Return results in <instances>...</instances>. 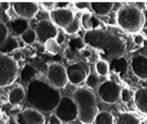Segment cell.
Wrapping results in <instances>:
<instances>
[{
	"label": "cell",
	"instance_id": "cell-1",
	"mask_svg": "<svg viewBox=\"0 0 147 124\" xmlns=\"http://www.w3.org/2000/svg\"><path fill=\"white\" fill-rule=\"evenodd\" d=\"M83 40L85 44L98 50L101 60L108 63L123 57L126 53L123 42L117 36L108 32L100 30L86 32Z\"/></svg>",
	"mask_w": 147,
	"mask_h": 124
},
{
	"label": "cell",
	"instance_id": "cell-2",
	"mask_svg": "<svg viewBox=\"0 0 147 124\" xmlns=\"http://www.w3.org/2000/svg\"><path fill=\"white\" fill-rule=\"evenodd\" d=\"M27 101L40 113H50L57 107L61 96L57 89L41 80H33L27 85Z\"/></svg>",
	"mask_w": 147,
	"mask_h": 124
},
{
	"label": "cell",
	"instance_id": "cell-3",
	"mask_svg": "<svg viewBox=\"0 0 147 124\" xmlns=\"http://www.w3.org/2000/svg\"><path fill=\"white\" fill-rule=\"evenodd\" d=\"M72 98L78 108V118L84 124H91L97 115V100L93 92L89 89H77Z\"/></svg>",
	"mask_w": 147,
	"mask_h": 124
},
{
	"label": "cell",
	"instance_id": "cell-4",
	"mask_svg": "<svg viewBox=\"0 0 147 124\" xmlns=\"http://www.w3.org/2000/svg\"><path fill=\"white\" fill-rule=\"evenodd\" d=\"M117 24L122 30L129 33H136L144 24L142 10L135 5H124L118 11Z\"/></svg>",
	"mask_w": 147,
	"mask_h": 124
},
{
	"label": "cell",
	"instance_id": "cell-5",
	"mask_svg": "<svg viewBox=\"0 0 147 124\" xmlns=\"http://www.w3.org/2000/svg\"><path fill=\"white\" fill-rule=\"evenodd\" d=\"M17 61L7 55L0 54V88L12 84L17 79Z\"/></svg>",
	"mask_w": 147,
	"mask_h": 124
},
{
	"label": "cell",
	"instance_id": "cell-6",
	"mask_svg": "<svg viewBox=\"0 0 147 124\" xmlns=\"http://www.w3.org/2000/svg\"><path fill=\"white\" fill-rule=\"evenodd\" d=\"M55 114L60 119L62 123H70L78 118V108L73 99L70 97H61Z\"/></svg>",
	"mask_w": 147,
	"mask_h": 124
},
{
	"label": "cell",
	"instance_id": "cell-7",
	"mask_svg": "<svg viewBox=\"0 0 147 124\" xmlns=\"http://www.w3.org/2000/svg\"><path fill=\"white\" fill-rule=\"evenodd\" d=\"M48 83L56 89L65 88L68 83L66 69L63 65L57 63H52L47 69Z\"/></svg>",
	"mask_w": 147,
	"mask_h": 124
},
{
	"label": "cell",
	"instance_id": "cell-8",
	"mask_svg": "<svg viewBox=\"0 0 147 124\" xmlns=\"http://www.w3.org/2000/svg\"><path fill=\"white\" fill-rule=\"evenodd\" d=\"M121 91V88L119 84L111 80H107L99 86L98 93L102 101L108 104H113L120 98Z\"/></svg>",
	"mask_w": 147,
	"mask_h": 124
},
{
	"label": "cell",
	"instance_id": "cell-9",
	"mask_svg": "<svg viewBox=\"0 0 147 124\" xmlns=\"http://www.w3.org/2000/svg\"><path fill=\"white\" fill-rule=\"evenodd\" d=\"M67 80L73 85H78L86 80L89 74V66L83 61L70 65L66 69Z\"/></svg>",
	"mask_w": 147,
	"mask_h": 124
},
{
	"label": "cell",
	"instance_id": "cell-10",
	"mask_svg": "<svg viewBox=\"0 0 147 124\" xmlns=\"http://www.w3.org/2000/svg\"><path fill=\"white\" fill-rule=\"evenodd\" d=\"M37 39L42 44H45L47 40L55 38L58 31L53 22L47 20H41L37 24L34 30Z\"/></svg>",
	"mask_w": 147,
	"mask_h": 124
},
{
	"label": "cell",
	"instance_id": "cell-11",
	"mask_svg": "<svg viewBox=\"0 0 147 124\" xmlns=\"http://www.w3.org/2000/svg\"><path fill=\"white\" fill-rule=\"evenodd\" d=\"M18 124H45V118L43 114L34 108H26L16 116Z\"/></svg>",
	"mask_w": 147,
	"mask_h": 124
},
{
	"label": "cell",
	"instance_id": "cell-12",
	"mask_svg": "<svg viewBox=\"0 0 147 124\" xmlns=\"http://www.w3.org/2000/svg\"><path fill=\"white\" fill-rule=\"evenodd\" d=\"M50 17L54 24L63 30L65 29L75 19L73 11L67 8H56L52 10L50 12Z\"/></svg>",
	"mask_w": 147,
	"mask_h": 124
},
{
	"label": "cell",
	"instance_id": "cell-13",
	"mask_svg": "<svg viewBox=\"0 0 147 124\" xmlns=\"http://www.w3.org/2000/svg\"><path fill=\"white\" fill-rule=\"evenodd\" d=\"M12 8L20 18L30 20L33 18L39 11V6L35 2H14Z\"/></svg>",
	"mask_w": 147,
	"mask_h": 124
},
{
	"label": "cell",
	"instance_id": "cell-14",
	"mask_svg": "<svg viewBox=\"0 0 147 124\" xmlns=\"http://www.w3.org/2000/svg\"><path fill=\"white\" fill-rule=\"evenodd\" d=\"M134 74L141 80H147V57L143 55L134 56L131 62Z\"/></svg>",
	"mask_w": 147,
	"mask_h": 124
},
{
	"label": "cell",
	"instance_id": "cell-15",
	"mask_svg": "<svg viewBox=\"0 0 147 124\" xmlns=\"http://www.w3.org/2000/svg\"><path fill=\"white\" fill-rule=\"evenodd\" d=\"M84 44V42L81 39H73L69 42L68 46L65 49V57L69 61H73L78 59L80 56V50L83 49Z\"/></svg>",
	"mask_w": 147,
	"mask_h": 124
},
{
	"label": "cell",
	"instance_id": "cell-16",
	"mask_svg": "<svg viewBox=\"0 0 147 124\" xmlns=\"http://www.w3.org/2000/svg\"><path fill=\"white\" fill-rule=\"evenodd\" d=\"M80 24L83 29L87 32L97 30V27L100 25V22L92 14L90 11H85L82 14L80 17Z\"/></svg>",
	"mask_w": 147,
	"mask_h": 124
},
{
	"label": "cell",
	"instance_id": "cell-17",
	"mask_svg": "<svg viewBox=\"0 0 147 124\" xmlns=\"http://www.w3.org/2000/svg\"><path fill=\"white\" fill-rule=\"evenodd\" d=\"M134 103L138 110L147 114V88H142L134 93Z\"/></svg>",
	"mask_w": 147,
	"mask_h": 124
},
{
	"label": "cell",
	"instance_id": "cell-18",
	"mask_svg": "<svg viewBox=\"0 0 147 124\" xmlns=\"http://www.w3.org/2000/svg\"><path fill=\"white\" fill-rule=\"evenodd\" d=\"M109 65L110 70L113 71V73H117L121 77L126 75L128 71L129 64L126 58L123 57L113 60V61L109 63Z\"/></svg>",
	"mask_w": 147,
	"mask_h": 124
},
{
	"label": "cell",
	"instance_id": "cell-19",
	"mask_svg": "<svg viewBox=\"0 0 147 124\" xmlns=\"http://www.w3.org/2000/svg\"><path fill=\"white\" fill-rule=\"evenodd\" d=\"M7 27L8 29H10L14 34L21 35L24 32L29 29V22L27 20L24 19H14L9 22Z\"/></svg>",
	"mask_w": 147,
	"mask_h": 124
},
{
	"label": "cell",
	"instance_id": "cell-20",
	"mask_svg": "<svg viewBox=\"0 0 147 124\" xmlns=\"http://www.w3.org/2000/svg\"><path fill=\"white\" fill-rule=\"evenodd\" d=\"M114 3L113 2H90V9L98 16H106L111 11Z\"/></svg>",
	"mask_w": 147,
	"mask_h": 124
},
{
	"label": "cell",
	"instance_id": "cell-21",
	"mask_svg": "<svg viewBox=\"0 0 147 124\" xmlns=\"http://www.w3.org/2000/svg\"><path fill=\"white\" fill-rule=\"evenodd\" d=\"M26 93L20 86L14 88L9 91L8 95V101L12 106L18 105L25 98Z\"/></svg>",
	"mask_w": 147,
	"mask_h": 124
},
{
	"label": "cell",
	"instance_id": "cell-22",
	"mask_svg": "<svg viewBox=\"0 0 147 124\" xmlns=\"http://www.w3.org/2000/svg\"><path fill=\"white\" fill-rule=\"evenodd\" d=\"M37 74V70L34 66L30 64L25 65L23 67L21 73H20V77H21L22 81L24 83H30L32 80H34Z\"/></svg>",
	"mask_w": 147,
	"mask_h": 124
},
{
	"label": "cell",
	"instance_id": "cell-23",
	"mask_svg": "<svg viewBox=\"0 0 147 124\" xmlns=\"http://www.w3.org/2000/svg\"><path fill=\"white\" fill-rule=\"evenodd\" d=\"M17 48H19V44L17 39L9 36L5 41L0 44V53L6 55Z\"/></svg>",
	"mask_w": 147,
	"mask_h": 124
},
{
	"label": "cell",
	"instance_id": "cell-24",
	"mask_svg": "<svg viewBox=\"0 0 147 124\" xmlns=\"http://www.w3.org/2000/svg\"><path fill=\"white\" fill-rule=\"evenodd\" d=\"M95 124H113V115L108 111H102L97 113L93 121Z\"/></svg>",
	"mask_w": 147,
	"mask_h": 124
},
{
	"label": "cell",
	"instance_id": "cell-25",
	"mask_svg": "<svg viewBox=\"0 0 147 124\" xmlns=\"http://www.w3.org/2000/svg\"><path fill=\"white\" fill-rule=\"evenodd\" d=\"M116 124H140V121L130 113H123L119 115Z\"/></svg>",
	"mask_w": 147,
	"mask_h": 124
},
{
	"label": "cell",
	"instance_id": "cell-26",
	"mask_svg": "<svg viewBox=\"0 0 147 124\" xmlns=\"http://www.w3.org/2000/svg\"><path fill=\"white\" fill-rule=\"evenodd\" d=\"M96 74L99 76L105 77L108 75L110 71L109 63L103 60H99L96 63Z\"/></svg>",
	"mask_w": 147,
	"mask_h": 124
},
{
	"label": "cell",
	"instance_id": "cell-27",
	"mask_svg": "<svg viewBox=\"0 0 147 124\" xmlns=\"http://www.w3.org/2000/svg\"><path fill=\"white\" fill-rule=\"evenodd\" d=\"M44 44L46 51L48 52L50 54L57 55L60 52V46L57 44L55 38L47 40Z\"/></svg>",
	"mask_w": 147,
	"mask_h": 124
},
{
	"label": "cell",
	"instance_id": "cell-28",
	"mask_svg": "<svg viewBox=\"0 0 147 124\" xmlns=\"http://www.w3.org/2000/svg\"><path fill=\"white\" fill-rule=\"evenodd\" d=\"M21 39L24 43L27 44H32L37 40V35H36L35 31L32 29H27L25 32L21 34Z\"/></svg>",
	"mask_w": 147,
	"mask_h": 124
},
{
	"label": "cell",
	"instance_id": "cell-29",
	"mask_svg": "<svg viewBox=\"0 0 147 124\" xmlns=\"http://www.w3.org/2000/svg\"><path fill=\"white\" fill-rule=\"evenodd\" d=\"M86 84L89 88L95 89L99 87L100 78L96 73H89L86 79Z\"/></svg>",
	"mask_w": 147,
	"mask_h": 124
},
{
	"label": "cell",
	"instance_id": "cell-30",
	"mask_svg": "<svg viewBox=\"0 0 147 124\" xmlns=\"http://www.w3.org/2000/svg\"><path fill=\"white\" fill-rule=\"evenodd\" d=\"M80 23L79 20L75 17L74 20L65 29H64V30L68 34H74L78 32L79 29H80Z\"/></svg>",
	"mask_w": 147,
	"mask_h": 124
},
{
	"label": "cell",
	"instance_id": "cell-31",
	"mask_svg": "<svg viewBox=\"0 0 147 124\" xmlns=\"http://www.w3.org/2000/svg\"><path fill=\"white\" fill-rule=\"evenodd\" d=\"M9 37V29L4 23L0 22V44Z\"/></svg>",
	"mask_w": 147,
	"mask_h": 124
},
{
	"label": "cell",
	"instance_id": "cell-32",
	"mask_svg": "<svg viewBox=\"0 0 147 124\" xmlns=\"http://www.w3.org/2000/svg\"><path fill=\"white\" fill-rule=\"evenodd\" d=\"M120 98L121 99L122 101L125 102V103H127L131 98V93L129 92V90L128 89L124 88L121 89V96Z\"/></svg>",
	"mask_w": 147,
	"mask_h": 124
},
{
	"label": "cell",
	"instance_id": "cell-33",
	"mask_svg": "<svg viewBox=\"0 0 147 124\" xmlns=\"http://www.w3.org/2000/svg\"><path fill=\"white\" fill-rule=\"evenodd\" d=\"M75 7L78 9H90V2H76Z\"/></svg>",
	"mask_w": 147,
	"mask_h": 124
},
{
	"label": "cell",
	"instance_id": "cell-34",
	"mask_svg": "<svg viewBox=\"0 0 147 124\" xmlns=\"http://www.w3.org/2000/svg\"><path fill=\"white\" fill-rule=\"evenodd\" d=\"M55 40L56 42H57V44H59V45H61V44H63V43H64V42L65 41V35L64 34V33L63 32H58L57 33V36L55 37Z\"/></svg>",
	"mask_w": 147,
	"mask_h": 124
},
{
	"label": "cell",
	"instance_id": "cell-35",
	"mask_svg": "<svg viewBox=\"0 0 147 124\" xmlns=\"http://www.w3.org/2000/svg\"><path fill=\"white\" fill-rule=\"evenodd\" d=\"M60 119L55 113L52 114L49 118V124H62Z\"/></svg>",
	"mask_w": 147,
	"mask_h": 124
},
{
	"label": "cell",
	"instance_id": "cell-36",
	"mask_svg": "<svg viewBox=\"0 0 147 124\" xmlns=\"http://www.w3.org/2000/svg\"><path fill=\"white\" fill-rule=\"evenodd\" d=\"M134 42L136 45L141 46L144 42V37L142 34H136L134 38Z\"/></svg>",
	"mask_w": 147,
	"mask_h": 124
},
{
	"label": "cell",
	"instance_id": "cell-37",
	"mask_svg": "<svg viewBox=\"0 0 147 124\" xmlns=\"http://www.w3.org/2000/svg\"><path fill=\"white\" fill-rule=\"evenodd\" d=\"M80 55H81L84 58H86V59L90 58L92 55L91 52H90L89 50H88V49H85V48H83L81 50H80Z\"/></svg>",
	"mask_w": 147,
	"mask_h": 124
},
{
	"label": "cell",
	"instance_id": "cell-38",
	"mask_svg": "<svg viewBox=\"0 0 147 124\" xmlns=\"http://www.w3.org/2000/svg\"><path fill=\"white\" fill-rule=\"evenodd\" d=\"M55 4L57 6V8L59 9H62V8H66V6L68 5V3L67 2H58V3H56Z\"/></svg>",
	"mask_w": 147,
	"mask_h": 124
},
{
	"label": "cell",
	"instance_id": "cell-39",
	"mask_svg": "<svg viewBox=\"0 0 147 124\" xmlns=\"http://www.w3.org/2000/svg\"><path fill=\"white\" fill-rule=\"evenodd\" d=\"M2 7L3 9L4 10V11H7V10L9 9L10 7V4L9 3H1V4H0V7Z\"/></svg>",
	"mask_w": 147,
	"mask_h": 124
},
{
	"label": "cell",
	"instance_id": "cell-40",
	"mask_svg": "<svg viewBox=\"0 0 147 124\" xmlns=\"http://www.w3.org/2000/svg\"><path fill=\"white\" fill-rule=\"evenodd\" d=\"M42 4L45 6V7H47V8H50V7H51L52 6L55 4L53 2H45V3H42Z\"/></svg>",
	"mask_w": 147,
	"mask_h": 124
},
{
	"label": "cell",
	"instance_id": "cell-41",
	"mask_svg": "<svg viewBox=\"0 0 147 124\" xmlns=\"http://www.w3.org/2000/svg\"><path fill=\"white\" fill-rule=\"evenodd\" d=\"M142 14H143L144 21L146 20V22H147V9H146L142 10Z\"/></svg>",
	"mask_w": 147,
	"mask_h": 124
},
{
	"label": "cell",
	"instance_id": "cell-42",
	"mask_svg": "<svg viewBox=\"0 0 147 124\" xmlns=\"http://www.w3.org/2000/svg\"><path fill=\"white\" fill-rule=\"evenodd\" d=\"M1 118H2V115H1V112H0V121H1Z\"/></svg>",
	"mask_w": 147,
	"mask_h": 124
},
{
	"label": "cell",
	"instance_id": "cell-43",
	"mask_svg": "<svg viewBox=\"0 0 147 124\" xmlns=\"http://www.w3.org/2000/svg\"><path fill=\"white\" fill-rule=\"evenodd\" d=\"M144 32H145V33H146V34H147V28L146 29V30H145V31H144Z\"/></svg>",
	"mask_w": 147,
	"mask_h": 124
},
{
	"label": "cell",
	"instance_id": "cell-44",
	"mask_svg": "<svg viewBox=\"0 0 147 124\" xmlns=\"http://www.w3.org/2000/svg\"><path fill=\"white\" fill-rule=\"evenodd\" d=\"M145 5H146V9H147V2L145 3Z\"/></svg>",
	"mask_w": 147,
	"mask_h": 124
},
{
	"label": "cell",
	"instance_id": "cell-45",
	"mask_svg": "<svg viewBox=\"0 0 147 124\" xmlns=\"http://www.w3.org/2000/svg\"><path fill=\"white\" fill-rule=\"evenodd\" d=\"M146 124H147V119H146Z\"/></svg>",
	"mask_w": 147,
	"mask_h": 124
},
{
	"label": "cell",
	"instance_id": "cell-46",
	"mask_svg": "<svg viewBox=\"0 0 147 124\" xmlns=\"http://www.w3.org/2000/svg\"><path fill=\"white\" fill-rule=\"evenodd\" d=\"M0 4H1V3H0Z\"/></svg>",
	"mask_w": 147,
	"mask_h": 124
}]
</instances>
